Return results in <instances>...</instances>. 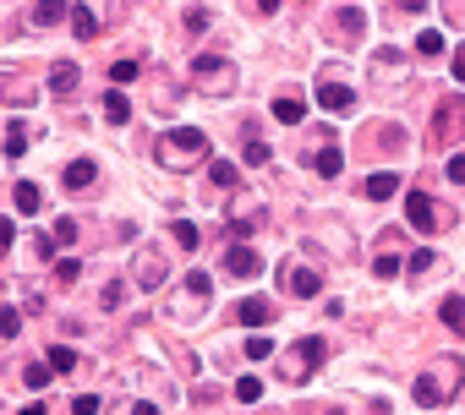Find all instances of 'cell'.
I'll return each mask as SVG.
<instances>
[{
	"instance_id": "277c9868",
	"label": "cell",
	"mask_w": 465,
	"mask_h": 415,
	"mask_svg": "<svg viewBox=\"0 0 465 415\" xmlns=\"http://www.w3.org/2000/svg\"><path fill=\"white\" fill-rule=\"evenodd\" d=\"M235 317H241L247 328H269V323H274L279 311H274V301H263V295H247V301L235 306Z\"/></svg>"
},
{
	"instance_id": "74e56055",
	"label": "cell",
	"mask_w": 465,
	"mask_h": 415,
	"mask_svg": "<svg viewBox=\"0 0 465 415\" xmlns=\"http://www.w3.org/2000/svg\"><path fill=\"white\" fill-rule=\"evenodd\" d=\"M427 268H432V246H422L416 257H411V273H427Z\"/></svg>"
},
{
	"instance_id": "7402d4cb",
	"label": "cell",
	"mask_w": 465,
	"mask_h": 415,
	"mask_svg": "<svg viewBox=\"0 0 465 415\" xmlns=\"http://www.w3.org/2000/svg\"><path fill=\"white\" fill-rule=\"evenodd\" d=\"M247 355H252V361H269V355H274V339H269V333H252V339H247Z\"/></svg>"
},
{
	"instance_id": "836d02e7",
	"label": "cell",
	"mask_w": 465,
	"mask_h": 415,
	"mask_svg": "<svg viewBox=\"0 0 465 415\" xmlns=\"http://www.w3.org/2000/svg\"><path fill=\"white\" fill-rule=\"evenodd\" d=\"M187 28H192V33H203V28H208V11H203V6H192V11H187Z\"/></svg>"
},
{
	"instance_id": "7bdbcfd3",
	"label": "cell",
	"mask_w": 465,
	"mask_h": 415,
	"mask_svg": "<svg viewBox=\"0 0 465 415\" xmlns=\"http://www.w3.org/2000/svg\"><path fill=\"white\" fill-rule=\"evenodd\" d=\"M454 83H465V49L454 55Z\"/></svg>"
},
{
	"instance_id": "d4e9b609",
	"label": "cell",
	"mask_w": 465,
	"mask_h": 415,
	"mask_svg": "<svg viewBox=\"0 0 465 415\" xmlns=\"http://www.w3.org/2000/svg\"><path fill=\"white\" fill-rule=\"evenodd\" d=\"M175 246L181 251H197L203 241H197V224H175Z\"/></svg>"
},
{
	"instance_id": "4316f807",
	"label": "cell",
	"mask_w": 465,
	"mask_h": 415,
	"mask_svg": "<svg viewBox=\"0 0 465 415\" xmlns=\"http://www.w3.org/2000/svg\"><path fill=\"white\" fill-rule=\"evenodd\" d=\"M241 159H247V164H269V143H247V148H241Z\"/></svg>"
},
{
	"instance_id": "f546056e",
	"label": "cell",
	"mask_w": 465,
	"mask_h": 415,
	"mask_svg": "<svg viewBox=\"0 0 465 415\" xmlns=\"http://www.w3.org/2000/svg\"><path fill=\"white\" fill-rule=\"evenodd\" d=\"M339 22H345L351 33H361V22H367V11H356V6H345V11H339Z\"/></svg>"
},
{
	"instance_id": "d6a6232c",
	"label": "cell",
	"mask_w": 465,
	"mask_h": 415,
	"mask_svg": "<svg viewBox=\"0 0 465 415\" xmlns=\"http://www.w3.org/2000/svg\"><path fill=\"white\" fill-rule=\"evenodd\" d=\"M181 284H187L192 295H208V273H187V279H181Z\"/></svg>"
},
{
	"instance_id": "8d00e7d4",
	"label": "cell",
	"mask_w": 465,
	"mask_h": 415,
	"mask_svg": "<svg viewBox=\"0 0 465 415\" xmlns=\"http://www.w3.org/2000/svg\"><path fill=\"white\" fill-rule=\"evenodd\" d=\"M449 181H454V186H465V153H454V159H449Z\"/></svg>"
},
{
	"instance_id": "3957f363",
	"label": "cell",
	"mask_w": 465,
	"mask_h": 415,
	"mask_svg": "<svg viewBox=\"0 0 465 415\" xmlns=\"http://www.w3.org/2000/svg\"><path fill=\"white\" fill-rule=\"evenodd\" d=\"M317 104H323L329 115H351V109H356V93L345 83H317Z\"/></svg>"
},
{
	"instance_id": "f1b7e54d",
	"label": "cell",
	"mask_w": 465,
	"mask_h": 415,
	"mask_svg": "<svg viewBox=\"0 0 465 415\" xmlns=\"http://www.w3.org/2000/svg\"><path fill=\"white\" fill-rule=\"evenodd\" d=\"M55 279H61V284H71V279H83V268H77L71 257H61V263H55Z\"/></svg>"
},
{
	"instance_id": "e0dca14e",
	"label": "cell",
	"mask_w": 465,
	"mask_h": 415,
	"mask_svg": "<svg viewBox=\"0 0 465 415\" xmlns=\"http://www.w3.org/2000/svg\"><path fill=\"white\" fill-rule=\"evenodd\" d=\"M296 361H301V372H307V366H323V339H301Z\"/></svg>"
},
{
	"instance_id": "5bb4252c",
	"label": "cell",
	"mask_w": 465,
	"mask_h": 415,
	"mask_svg": "<svg viewBox=\"0 0 465 415\" xmlns=\"http://www.w3.org/2000/svg\"><path fill=\"white\" fill-rule=\"evenodd\" d=\"M105 115H110L115 126L131 121V104H126V93H121V88H115V93H105Z\"/></svg>"
},
{
	"instance_id": "8fae6325",
	"label": "cell",
	"mask_w": 465,
	"mask_h": 415,
	"mask_svg": "<svg viewBox=\"0 0 465 415\" xmlns=\"http://www.w3.org/2000/svg\"><path fill=\"white\" fill-rule=\"evenodd\" d=\"M11 203H17V213H39V207H44V197H39V186H33V181H17Z\"/></svg>"
},
{
	"instance_id": "ac0fdd59",
	"label": "cell",
	"mask_w": 465,
	"mask_h": 415,
	"mask_svg": "<svg viewBox=\"0 0 465 415\" xmlns=\"http://www.w3.org/2000/svg\"><path fill=\"white\" fill-rule=\"evenodd\" d=\"M44 361H49L55 372H71V366H77V350H71V344H49V355H44Z\"/></svg>"
},
{
	"instance_id": "44dd1931",
	"label": "cell",
	"mask_w": 465,
	"mask_h": 415,
	"mask_svg": "<svg viewBox=\"0 0 465 415\" xmlns=\"http://www.w3.org/2000/svg\"><path fill=\"white\" fill-rule=\"evenodd\" d=\"M208 181H213V186H235V181H241V169L225 164V159H213V164H208Z\"/></svg>"
},
{
	"instance_id": "8992f818",
	"label": "cell",
	"mask_w": 465,
	"mask_h": 415,
	"mask_svg": "<svg viewBox=\"0 0 465 415\" xmlns=\"http://www.w3.org/2000/svg\"><path fill=\"white\" fill-rule=\"evenodd\" d=\"M93 181H99V164H93V159H71V164H66V186L71 191L93 186Z\"/></svg>"
},
{
	"instance_id": "e575fe53",
	"label": "cell",
	"mask_w": 465,
	"mask_h": 415,
	"mask_svg": "<svg viewBox=\"0 0 465 415\" xmlns=\"http://www.w3.org/2000/svg\"><path fill=\"white\" fill-rule=\"evenodd\" d=\"M99 301H105V306L115 311V306H121V301H126V290H121V284H105V295H99Z\"/></svg>"
},
{
	"instance_id": "1f68e13d",
	"label": "cell",
	"mask_w": 465,
	"mask_h": 415,
	"mask_svg": "<svg viewBox=\"0 0 465 415\" xmlns=\"http://www.w3.org/2000/svg\"><path fill=\"white\" fill-rule=\"evenodd\" d=\"M71 415H99V399L83 394V399H71Z\"/></svg>"
},
{
	"instance_id": "4fadbf2b",
	"label": "cell",
	"mask_w": 465,
	"mask_h": 415,
	"mask_svg": "<svg viewBox=\"0 0 465 415\" xmlns=\"http://www.w3.org/2000/svg\"><path fill=\"white\" fill-rule=\"evenodd\" d=\"M290 290H296L301 301H307V295H317V290H323V279H317L312 268H296V273H290Z\"/></svg>"
},
{
	"instance_id": "d590c367",
	"label": "cell",
	"mask_w": 465,
	"mask_h": 415,
	"mask_svg": "<svg viewBox=\"0 0 465 415\" xmlns=\"http://www.w3.org/2000/svg\"><path fill=\"white\" fill-rule=\"evenodd\" d=\"M22 383H28V388H44V383H49V372H44V366H28V372H22Z\"/></svg>"
},
{
	"instance_id": "4dcf8cb0",
	"label": "cell",
	"mask_w": 465,
	"mask_h": 415,
	"mask_svg": "<svg viewBox=\"0 0 465 415\" xmlns=\"http://www.w3.org/2000/svg\"><path fill=\"white\" fill-rule=\"evenodd\" d=\"M66 17V6H55V0H49V6H39V11H33V22H61Z\"/></svg>"
},
{
	"instance_id": "f35d334b",
	"label": "cell",
	"mask_w": 465,
	"mask_h": 415,
	"mask_svg": "<svg viewBox=\"0 0 465 415\" xmlns=\"http://www.w3.org/2000/svg\"><path fill=\"white\" fill-rule=\"evenodd\" d=\"M0 333H6V339L17 333V306H6V311H0Z\"/></svg>"
},
{
	"instance_id": "2e32d148",
	"label": "cell",
	"mask_w": 465,
	"mask_h": 415,
	"mask_svg": "<svg viewBox=\"0 0 465 415\" xmlns=\"http://www.w3.org/2000/svg\"><path fill=\"white\" fill-rule=\"evenodd\" d=\"M28 153V131H22V121L6 126V159H22Z\"/></svg>"
},
{
	"instance_id": "52a82bcc",
	"label": "cell",
	"mask_w": 465,
	"mask_h": 415,
	"mask_svg": "<svg viewBox=\"0 0 465 415\" xmlns=\"http://www.w3.org/2000/svg\"><path fill=\"white\" fill-rule=\"evenodd\" d=\"M367 197H372V203H383V197H394V191H400V175H394V169H378V175H367Z\"/></svg>"
},
{
	"instance_id": "603a6c76",
	"label": "cell",
	"mask_w": 465,
	"mask_h": 415,
	"mask_svg": "<svg viewBox=\"0 0 465 415\" xmlns=\"http://www.w3.org/2000/svg\"><path fill=\"white\" fill-rule=\"evenodd\" d=\"M137 273H143V290H153V284L165 279V268H159V257H143V263H137Z\"/></svg>"
},
{
	"instance_id": "484cf974",
	"label": "cell",
	"mask_w": 465,
	"mask_h": 415,
	"mask_svg": "<svg viewBox=\"0 0 465 415\" xmlns=\"http://www.w3.org/2000/svg\"><path fill=\"white\" fill-rule=\"evenodd\" d=\"M372 273H378V279H394V273H400V257H394V251H383L378 263H372Z\"/></svg>"
},
{
	"instance_id": "b9f144b4",
	"label": "cell",
	"mask_w": 465,
	"mask_h": 415,
	"mask_svg": "<svg viewBox=\"0 0 465 415\" xmlns=\"http://www.w3.org/2000/svg\"><path fill=\"white\" fill-rule=\"evenodd\" d=\"M131 415H159V404H148V399H137V404H131Z\"/></svg>"
},
{
	"instance_id": "7c38bea8",
	"label": "cell",
	"mask_w": 465,
	"mask_h": 415,
	"mask_svg": "<svg viewBox=\"0 0 465 415\" xmlns=\"http://www.w3.org/2000/svg\"><path fill=\"white\" fill-rule=\"evenodd\" d=\"M438 317H444L454 333H465V301L460 295H444V301H438Z\"/></svg>"
},
{
	"instance_id": "9c48e42d",
	"label": "cell",
	"mask_w": 465,
	"mask_h": 415,
	"mask_svg": "<svg viewBox=\"0 0 465 415\" xmlns=\"http://www.w3.org/2000/svg\"><path fill=\"white\" fill-rule=\"evenodd\" d=\"M83 83V71L71 61H55V71H49V93H71V88Z\"/></svg>"
},
{
	"instance_id": "7a4b0ae2",
	"label": "cell",
	"mask_w": 465,
	"mask_h": 415,
	"mask_svg": "<svg viewBox=\"0 0 465 415\" xmlns=\"http://www.w3.org/2000/svg\"><path fill=\"white\" fill-rule=\"evenodd\" d=\"M203 148H208V137H203L197 126H175V131L165 137V153H170V159H187V153H203Z\"/></svg>"
},
{
	"instance_id": "30bf717a",
	"label": "cell",
	"mask_w": 465,
	"mask_h": 415,
	"mask_svg": "<svg viewBox=\"0 0 465 415\" xmlns=\"http://www.w3.org/2000/svg\"><path fill=\"white\" fill-rule=\"evenodd\" d=\"M312 169L323 175V181H334V175H345V153H339V148H323V153L312 159Z\"/></svg>"
},
{
	"instance_id": "ab89813d",
	"label": "cell",
	"mask_w": 465,
	"mask_h": 415,
	"mask_svg": "<svg viewBox=\"0 0 465 415\" xmlns=\"http://www.w3.org/2000/svg\"><path fill=\"white\" fill-rule=\"evenodd\" d=\"M55 241H77V224H71V219H55Z\"/></svg>"
},
{
	"instance_id": "6da1fadb",
	"label": "cell",
	"mask_w": 465,
	"mask_h": 415,
	"mask_svg": "<svg viewBox=\"0 0 465 415\" xmlns=\"http://www.w3.org/2000/svg\"><path fill=\"white\" fill-rule=\"evenodd\" d=\"M405 219H411V229L432 235V229H438V207H432V197H427V191H411V197H405Z\"/></svg>"
},
{
	"instance_id": "ffe728a7",
	"label": "cell",
	"mask_w": 465,
	"mask_h": 415,
	"mask_svg": "<svg viewBox=\"0 0 465 415\" xmlns=\"http://www.w3.org/2000/svg\"><path fill=\"white\" fill-rule=\"evenodd\" d=\"M235 399H241V404H257V399H263V383H257L252 372H247V377H235Z\"/></svg>"
},
{
	"instance_id": "83f0119b",
	"label": "cell",
	"mask_w": 465,
	"mask_h": 415,
	"mask_svg": "<svg viewBox=\"0 0 465 415\" xmlns=\"http://www.w3.org/2000/svg\"><path fill=\"white\" fill-rule=\"evenodd\" d=\"M131 77H137V66H131V61H115V66H110V83H115V88L131 83Z\"/></svg>"
},
{
	"instance_id": "ba28073f",
	"label": "cell",
	"mask_w": 465,
	"mask_h": 415,
	"mask_svg": "<svg viewBox=\"0 0 465 415\" xmlns=\"http://www.w3.org/2000/svg\"><path fill=\"white\" fill-rule=\"evenodd\" d=\"M411 394H416V404H422V410H432V404H444V383H438L432 372H422V377H416V388H411Z\"/></svg>"
},
{
	"instance_id": "60d3db41",
	"label": "cell",
	"mask_w": 465,
	"mask_h": 415,
	"mask_svg": "<svg viewBox=\"0 0 465 415\" xmlns=\"http://www.w3.org/2000/svg\"><path fill=\"white\" fill-rule=\"evenodd\" d=\"M55 251H61V241H55V235L44 241V235H39V257H44V263H55Z\"/></svg>"
},
{
	"instance_id": "d6986e66",
	"label": "cell",
	"mask_w": 465,
	"mask_h": 415,
	"mask_svg": "<svg viewBox=\"0 0 465 415\" xmlns=\"http://www.w3.org/2000/svg\"><path fill=\"white\" fill-rule=\"evenodd\" d=\"M71 28H77V39H93V33H99V17H93L88 6H77V11H71Z\"/></svg>"
},
{
	"instance_id": "5b68a950",
	"label": "cell",
	"mask_w": 465,
	"mask_h": 415,
	"mask_svg": "<svg viewBox=\"0 0 465 415\" xmlns=\"http://www.w3.org/2000/svg\"><path fill=\"white\" fill-rule=\"evenodd\" d=\"M225 268L247 279V273H257V268H263V257H257V246H247V241H235V246L225 251Z\"/></svg>"
},
{
	"instance_id": "cb8c5ba5",
	"label": "cell",
	"mask_w": 465,
	"mask_h": 415,
	"mask_svg": "<svg viewBox=\"0 0 465 415\" xmlns=\"http://www.w3.org/2000/svg\"><path fill=\"white\" fill-rule=\"evenodd\" d=\"M274 121L296 126V121H301V104H296V99H274Z\"/></svg>"
},
{
	"instance_id": "9a60e30c",
	"label": "cell",
	"mask_w": 465,
	"mask_h": 415,
	"mask_svg": "<svg viewBox=\"0 0 465 415\" xmlns=\"http://www.w3.org/2000/svg\"><path fill=\"white\" fill-rule=\"evenodd\" d=\"M416 49H422V55H444L449 39L438 33V28H422V33H416Z\"/></svg>"
}]
</instances>
